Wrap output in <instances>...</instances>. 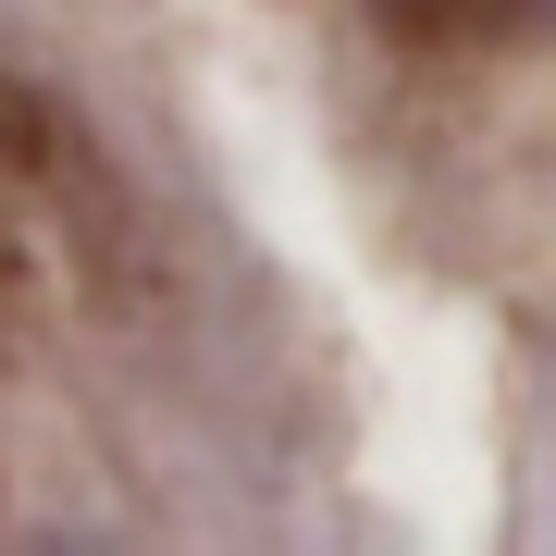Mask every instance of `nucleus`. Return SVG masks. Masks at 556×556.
Segmentation results:
<instances>
[{
  "mask_svg": "<svg viewBox=\"0 0 556 556\" xmlns=\"http://www.w3.org/2000/svg\"><path fill=\"white\" fill-rule=\"evenodd\" d=\"M371 25L408 50H495V38H532L544 0H371Z\"/></svg>",
  "mask_w": 556,
  "mask_h": 556,
  "instance_id": "obj_1",
  "label": "nucleus"
}]
</instances>
